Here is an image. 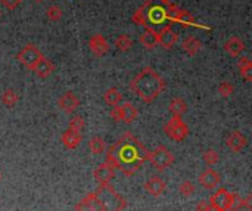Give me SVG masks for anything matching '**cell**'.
Here are the masks:
<instances>
[{"instance_id":"d6986e66","label":"cell","mask_w":252,"mask_h":211,"mask_svg":"<svg viewBox=\"0 0 252 211\" xmlns=\"http://www.w3.org/2000/svg\"><path fill=\"white\" fill-rule=\"evenodd\" d=\"M145 189H146V192H149L151 195L159 197V195H162L164 191H165V182H164L161 177H158V176H152V177H149V179L146 180Z\"/></svg>"},{"instance_id":"4dcf8cb0","label":"cell","mask_w":252,"mask_h":211,"mask_svg":"<svg viewBox=\"0 0 252 211\" xmlns=\"http://www.w3.org/2000/svg\"><path fill=\"white\" fill-rule=\"evenodd\" d=\"M219 93L221 95V98H230L235 93V87H233L232 83H229V81L224 80L219 86Z\"/></svg>"},{"instance_id":"1f68e13d","label":"cell","mask_w":252,"mask_h":211,"mask_svg":"<svg viewBox=\"0 0 252 211\" xmlns=\"http://www.w3.org/2000/svg\"><path fill=\"white\" fill-rule=\"evenodd\" d=\"M69 129H71V130H75V132H78V133H81L83 129H84V120H83V117H80V115H72V117L69 118Z\"/></svg>"},{"instance_id":"d6a6232c","label":"cell","mask_w":252,"mask_h":211,"mask_svg":"<svg viewBox=\"0 0 252 211\" xmlns=\"http://www.w3.org/2000/svg\"><path fill=\"white\" fill-rule=\"evenodd\" d=\"M202 158H204V161H205L208 166H214V164H217V163H219L220 155H219V152H217V151H214V149H208V151H205V152H204Z\"/></svg>"},{"instance_id":"30bf717a","label":"cell","mask_w":252,"mask_h":211,"mask_svg":"<svg viewBox=\"0 0 252 211\" xmlns=\"http://www.w3.org/2000/svg\"><path fill=\"white\" fill-rule=\"evenodd\" d=\"M179 41V34L171 28V25H164L158 33V44H161L165 50H170Z\"/></svg>"},{"instance_id":"83f0119b","label":"cell","mask_w":252,"mask_h":211,"mask_svg":"<svg viewBox=\"0 0 252 211\" xmlns=\"http://www.w3.org/2000/svg\"><path fill=\"white\" fill-rule=\"evenodd\" d=\"M18 101H19V96H18V93H16L13 89H6V90L1 93V104H4L7 108L15 106Z\"/></svg>"},{"instance_id":"60d3db41","label":"cell","mask_w":252,"mask_h":211,"mask_svg":"<svg viewBox=\"0 0 252 211\" xmlns=\"http://www.w3.org/2000/svg\"><path fill=\"white\" fill-rule=\"evenodd\" d=\"M0 15H1V12H0Z\"/></svg>"},{"instance_id":"ba28073f","label":"cell","mask_w":252,"mask_h":211,"mask_svg":"<svg viewBox=\"0 0 252 211\" xmlns=\"http://www.w3.org/2000/svg\"><path fill=\"white\" fill-rule=\"evenodd\" d=\"M44 58V55L40 52V49L38 47H35L34 44H27V46H24L21 50H19V53L16 55V59L25 67V68H28V70H34V67L40 62V59H43Z\"/></svg>"},{"instance_id":"7c38bea8","label":"cell","mask_w":252,"mask_h":211,"mask_svg":"<svg viewBox=\"0 0 252 211\" xmlns=\"http://www.w3.org/2000/svg\"><path fill=\"white\" fill-rule=\"evenodd\" d=\"M58 106L61 111H63L66 114H72L80 106V99L75 96L74 92H66L58 99Z\"/></svg>"},{"instance_id":"3957f363","label":"cell","mask_w":252,"mask_h":211,"mask_svg":"<svg viewBox=\"0 0 252 211\" xmlns=\"http://www.w3.org/2000/svg\"><path fill=\"white\" fill-rule=\"evenodd\" d=\"M171 0H146L133 15L131 21L139 27H157L167 22V12Z\"/></svg>"},{"instance_id":"5bb4252c","label":"cell","mask_w":252,"mask_h":211,"mask_svg":"<svg viewBox=\"0 0 252 211\" xmlns=\"http://www.w3.org/2000/svg\"><path fill=\"white\" fill-rule=\"evenodd\" d=\"M93 176H94V180L99 185H105V183H109L115 177V169H112L109 164L103 163V164H99L94 169Z\"/></svg>"},{"instance_id":"9a60e30c","label":"cell","mask_w":252,"mask_h":211,"mask_svg":"<svg viewBox=\"0 0 252 211\" xmlns=\"http://www.w3.org/2000/svg\"><path fill=\"white\" fill-rule=\"evenodd\" d=\"M220 180H221L220 175L213 169L204 170L199 176V185L205 189H216L219 186Z\"/></svg>"},{"instance_id":"52a82bcc","label":"cell","mask_w":252,"mask_h":211,"mask_svg":"<svg viewBox=\"0 0 252 211\" xmlns=\"http://www.w3.org/2000/svg\"><path fill=\"white\" fill-rule=\"evenodd\" d=\"M165 135L173 139L174 142H182L188 138L189 135V127L188 124L182 120V117H176L173 115L164 126Z\"/></svg>"},{"instance_id":"484cf974","label":"cell","mask_w":252,"mask_h":211,"mask_svg":"<svg viewBox=\"0 0 252 211\" xmlns=\"http://www.w3.org/2000/svg\"><path fill=\"white\" fill-rule=\"evenodd\" d=\"M89 146H90L92 154H94V155H100L106 151V142L100 136H93L89 142Z\"/></svg>"},{"instance_id":"e0dca14e","label":"cell","mask_w":252,"mask_h":211,"mask_svg":"<svg viewBox=\"0 0 252 211\" xmlns=\"http://www.w3.org/2000/svg\"><path fill=\"white\" fill-rule=\"evenodd\" d=\"M140 43L145 49L152 50L158 46V31H155L151 27H145V31L140 34Z\"/></svg>"},{"instance_id":"277c9868","label":"cell","mask_w":252,"mask_h":211,"mask_svg":"<svg viewBox=\"0 0 252 211\" xmlns=\"http://www.w3.org/2000/svg\"><path fill=\"white\" fill-rule=\"evenodd\" d=\"M96 195L100 200V211H123L127 207V201L126 198H123L120 194L115 192V189L109 185H99Z\"/></svg>"},{"instance_id":"4316f807","label":"cell","mask_w":252,"mask_h":211,"mask_svg":"<svg viewBox=\"0 0 252 211\" xmlns=\"http://www.w3.org/2000/svg\"><path fill=\"white\" fill-rule=\"evenodd\" d=\"M103 99L109 106H115V105H120V102H121V93L117 87H109L105 92Z\"/></svg>"},{"instance_id":"603a6c76","label":"cell","mask_w":252,"mask_h":211,"mask_svg":"<svg viewBox=\"0 0 252 211\" xmlns=\"http://www.w3.org/2000/svg\"><path fill=\"white\" fill-rule=\"evenodd\" d=\"M120 106H121V121L126 124H131L137 118L139 111L136 109V106L131 102H124Z\"/></svg>"},{"instance_id":"ab89813d","label":"cell","mask_w":252,"mask_h":211,"mask_svg":"<svg viewBox=\"0 0 252 211\" xmlns=\"http://www.w3.org/2000/svg\"><path fill=\"white\" fill-rule=\"evenodd\" d=\"M0 179H1V176H0Z\"/></svg>"},{"instance_id":"8fae6325","label":"cell","mask_w":252,"mask_h":211,"mask_svg":"<svg viewBox=\"0 0 252 211\" xmlns=\"http://www.w3.org/2000/svg\"><path fill=\"white\" fill-rule=\"evenodd\" d=\"M89 47H90L92 53L96 58L105 56L108 53V50H109V44H108L106 38L102 34H93L89 38Z\"/></svg>"},{"instance_id":"f546056e","label":"cell","mask_w":252,"mask_h":211,"mask_svg":"<svg viewBox=\"0 0 252 211\" xmlns=\"http://www.w3.org/2000/svg\"><path fill=\"white\" fill-rule=\"evenodd\" d=\"M62 9L59 7V6H56V4H52V6H49L47 7V12H46V15H47V18L50 19V21H53V22H58V21H61V18H62Z\"/></svg>"},{"instance_id":"5b68a950","label":"cell","mask_w":252,"mask_h":211,"mask_svg":"<svg viewBox=\"0 0 252 211\" xmlns=\"http://www.w3.org/2000/svg\"><path fill=\"white\" fill-rule=\"evenodd\" d=\"M167 22L168 25H173V24H180L183 28H189V27H195V28H199V30H210V27H205V25H201L196 22V19L192 16V13L174 3L170 4L168 7V12H167Z\"/></svg>"},{"instance_id":"ffe728a7","label":"cell","mask_w":252,"mask_h":211,"mask_svg":"<svg viewBox=\"0 0 252 211\" xmlns=\"http://www.w3.org/2000/svg\"><path fill=\"white\" fill-rule=\"evenodd\" d=\"M61 141H62V143H63L68 149H75V148H78L80 143H81V133L68 129V130H65V132L62 133Z\"/></svg>"},{"instance_id":"f35d334b","label":"cell","mask_w":252,"mask_h":211,"mask_svg":"<svg viewBox=\"0 0 252 211\" xmlns=\"http://www.w3.org/2000/svg\"><path fill=\"white\" fill-rule=\"evenodd\" d=\"M35 1H41V0H35Z\"/></svg>"},{"instance_id":"8d00e7d4","label":"cell","mask_w":252,"mask_h":211,"mask_svg":"<svg viewBox=\"0 0 252 211\" xmlns=\"http://www.w3.org/2000/svg\"><path fill=\"white\" fill-rule=\"evenodd\" d=\"M211 210H213V207H211L210 200H202V201H199V203H198V206H196V211H211Z\"/></svg>"},{"instance_id":"9c48e42d","label":"cell","mask_w":252,"mask_h":211,"mask_svg":"<svg viewBox=\"0 0 252 211\" xmlns=\"http://www.w3.org/2000/svg\"><path fill=\"white\" fill-rule=\"evenodd\" d=\"M235 198H236L235 194H230L227 189L221 188V189H219V191L210 198V203H211V207H213L214 210L229 211L230 210V207H232V204H233V201H235Z\"/></svg>"},{"instance_id":"44dd1931","label":"cell","mask_w":252,"mask_h":211,"mask_svg":"<svg viewBox=\"0 0 252 211\" xmlns=\"http://www.w3.org/2000/svg\"><path fill=\"white\" fill-rule=\"evenodd\" d=\"M182 47H183V50H185L189 56H195V55H198V53L201 52L202 43H201V40H199L198 37L189 35V37H186L185 41L182 43Z\"/></svg>"},{"instance_id":"836d02e7","label":"cell","mask_w":252,"mask_h":211,"mask_svg":"<svg viewBox=\"0 0 252 211\" xmlns=\"http://www.w3.org/2000/svg\"><path fill=\"white\" fill-rule=\"evenodd\" d=\"M195 185L190 182V180H186V182H183L180 186H179V191H180V194L183 195V197H186V198H189V197H192L193 194H195Z\"/></svg>"},{"instance_id":"7402d4cb","label":"cell","mask_w":252,"mask_h":211,"mask_svg":"<svg viewBox=\"0 0 252 211\" xmlns=\"http://www.w3.org/2000/svg\"><path fill=\"white\" fill-rule=\"evenodd\" d=\"M32 71L35 72L37 77H40V78H47V77L55 71V64H53L50 59L43 58V59H40V62L34 67Z\"/></svg>"},{"instance_id":"4fadbf2b","label":"cell","mask_w":252,"mask_h":211,"mask_svg":"<svg viewBox=\"0 0 252 211\" xmlns=\"http://www.w3.org/2000/svg\"><path fill=\"white\" fill-rule=\"evenodd\" d=\"M226 145H227V148H229L230 151H233V152L238 154V152H241V151L245 149V146L248 145V139H247V136H245L244 133L235 130V132H232V133L229 135V138L226 139Z\"/></svg>"},{"instance_id":"f1b7e54d","label":"cell","mask_w":252,"mask_h":211,"mask_svg":"<svg viewBox=\"0 0 252 211\" xmlns=\"http://www.w3.org/2000/svg\"><path fill=\"white\" fill-rule=\"evenodd\" d=\"M115 46H117V49H118L120 52L126 53V52H128V50L133 47V40H131L130 35H127V34H121V35H118V38L115 40Z\"/></svg>"},{"instance_id":"e575fe53","label":"cell","mask_w":252,"mask_h":211,"mask_svg":"<svg viewBox=\"0 0 252 211\" xmlns=\"http://www.w3.org/2000/svg\"><path fill=\"white\" fill-rule=\"evenodd\" d=\"M0 3H1V6H4L6 9L15 10V9L22 3V0H0Z\"/></svg>"},{"instance_id":"74e56055","label":"cell","mask_w":252,"mask_h":211,"mask_svg":"<svg viewBox=\"0 0 252 211\" xmlns=\"http://www.w3.org/2000/svg\"><path fill=\"white\" fill-rule=\"evenodd\" d=\"M211 211H219V210H214V209H213V210H211Z\"/></svg>"},{"instance_id":"ac0fdd59","label":"cell","mask_w":252,"mask_h":211,"mask_svg":"<svg viewBox=\"0 0 252 211\" xmlns=\"http://www.w3.org/2000/svg\"><path fill=\"white\" fill-rule=\"evenodd\" d=\"M224 50H226L232 58H238V56H241V53L245 50V43H244V40H241L239 37L233 35V37H230V38L224 43Z\"/></svg>"},{"instance_id":"8992f818","label":"cell","mask_w":252,"mask_h":211,"mask_svg":"<svg viewBox=\"0 0 252 211\" xmlns=\"http://www.w3.org/2000/svg\"><path fill=\"white\" fill-rule=\"evenodd\" d=\"M148 161L152 164V167L158 172H164L165 169H168L170 166L174 164L176 158L174 154L164 145H159L158 148H155L154 151H149V157Z\"/></svg>"},{"instance_id":"d4e9b609","label":"cell","mask_w":252,"mask_h":211,"mask_svg":"<svg viewBox=\"0 0 252 211\" xmlns=\"http://www.w3.org/2000/svg\"><path fill=\"white\" fill-rule=\"evenodd\" d=\"M170 112L176 117H182L186 111H188V104L182 99V98H174L171 102H170V106H168Z\"/></svg>"},{"instance_id":"6da1fadb","label":"cell","mask_w":252,"mask_h":211,"mask_svg":"<svg viewBox=\"0 0 252 211\" xmlns=\"http://www.w3.org/2000/svg\"><path fill=\"white\" fill-rule=\"evenodd\" d=\"M149 157V149L130 132L124 133L114 145L106 148V164L118 169L126 176H133Z\"/></svg>"},{"instance_id":"d590c367","label":"cell","mask_w":252,"mask_h":211,"mask_svg":"<svg viewBox=\"0 0 252 211\" xmlns=\"http://www.w3.org/2000/svg\"><path fill=\"white\" fill-rule=\"evenodd\" d=\"M111 118H112L114 121H117V123L121 121V106H120V105L112 106V109H111Z\"/></svg>"},{"instance_id":"cb8c5ba5","label":"cell","mask_w":252,"mask_h":211,"mask_svg":"<svg viewBox=\"0 0 252 211\" xmlns=\"http://www.w3.org/2000/svg\"><path fill=\"white\" fill-rule=\"evenodd\" d=\"M238 70L241 71V75L247 80V81H252V62L250 58L242 56L238 61Z\"/></svg>"},{"instance_id":"2e32d148","label":"cell","mask_w":252,"mask_h":211,"mask_svg":"<svg viewBox=\"0 0 252 211\" xmlns=\"http://www.w3.org/2000/svg\"><path fill=\"white\" fill-rule=\"evenodd\" d=\"M100 207L102 204L99 197L96 195V192H92L75 206V211H100Z\"/></svg>"},{"instance_id":"7a4b0ae2","label":"cell","mask_w":252,"mask_h":211,"mask_svg":"<svg viewBox=\"0 0 252 211\" xmlns=\"http://www.w3.org/2000/svg\"><path fill=\"white\" fill-rule=\"evenodd\" d=\"M130 89L143 102L152 104L165 89V80L152 68H143L130 83Z\"/></svg>"}]
</instances>
